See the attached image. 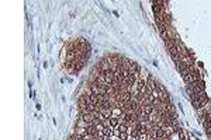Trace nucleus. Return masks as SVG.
Wrapping results in <instances>:
<instances>
[{"label": "nucleus", "mask_w": 211, "mask_h": 140, "mask_svg": "<svg viewBox=\"0 0 211 140\" xmlns=\"http://www.w3.org/2000/svg\"><path fill=\"white\" fill-rule=\"evenodd\" d=\"M75 134L76 136H80V137H85L87 134V128H76L75 129Z\"/></svg>", "instance_id": "1"}, {"label": "nucleus", "mask_w": 211, "mask_h": 140, "mask_svg": "<svg viewBox=\"0 0 211 140\" xmlns=\"http://www.w3.org/2000/svg\"><path fill=\"white\" fill-rule=\"evenodd\" d=\"M120 125V118L118 116H111L110 118V126L111 128H117Z\"/></svg>", "instance_id": "2"}]
</instances>
